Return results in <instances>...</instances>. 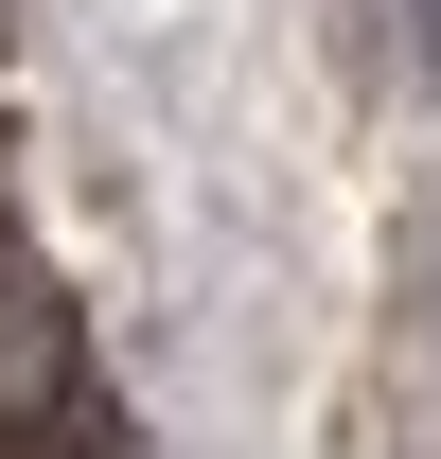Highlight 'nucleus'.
Here are the masks:
<instances>
[{
    "mask_svg": "<svg viewBox=\"0 0 441 459\" xmlns=\"http://www.w3.org/2000/svg\"><path fill=\"white\" fill-rule=\"evenodd\" d=\"M54 406H71V318L36 283H0V442H36Z\"/></svg>",
    "mask_w": 441,
    "mask_h": 459,
    "instance_id": "nucleus-1",
    "label": "nucleus"
},
{
    "mask_svg": "<svg viewBox=\"0 0 441 459\" xmlns=\"http://www.w3.org/2000/svg\"><path fill=\"white\" fill-rule=\"evenodd\" d=\"M0 459H71V442H54V424H36V442H0Z\"/></svg>",
    "mask_w": 441,
    "mask_h": 459,
    "instance_id": "nucleus-2",
    "label": "nucleus"
},
{
    "mask_svg": "<svg viewBox=\"0 0 441 459\" xmlns=\"http://www.w3.org/2000/svg\"><path fill=\"white\" fill-rule=\"evenodd\" d=\"M406 18H424V36H441V0H406Z\"/></svg>",
    "mask_w": 441,
    "mask_h": 459,
    "instance_id": "nucleus-3",
    "label": "nucleus"
}]
</instances>
